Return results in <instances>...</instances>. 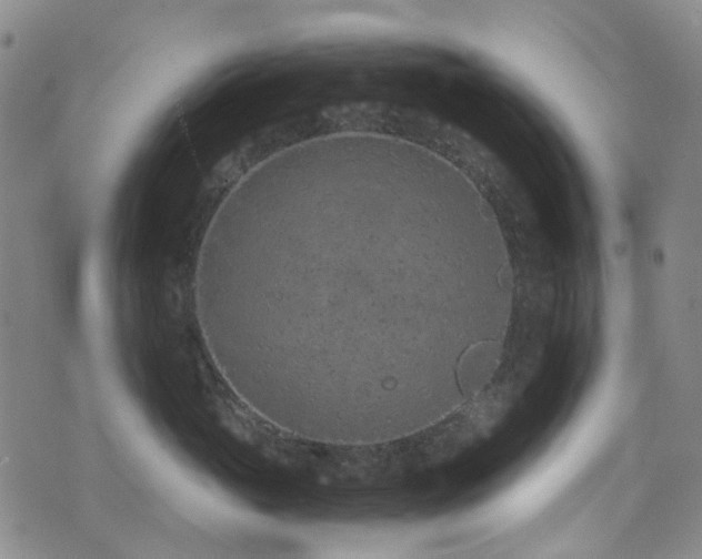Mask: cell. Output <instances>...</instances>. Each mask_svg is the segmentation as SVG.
<instances>
[{
    "instance_id": "obj_1",
    "label": "cell",
    "mask_w": 702,
    "mask_h": 559,
    "mask_svg": "<svg viewBox=\"0 0 702 559\" xmlns=\"http://www.w3.org/2000/svg\"><path fill=\"white\" fill-rule=\"evenodd\" d=\"M494 216L474 197L402 172L312 173L205 236L195 305L245 326L260 370L298 392L344 341L367 359L371 350L389 358L408 324L503 312L513 273Z\"/></svg>"
}]
</instances>
